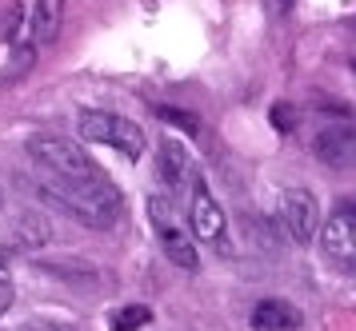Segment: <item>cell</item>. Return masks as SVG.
Segmentation results:
<instances>
[{
  "instance_id": "cell-1",
  "label": "cell",
  "mask_w": 356,
  "mask_h": 331,
  "mask_svg": "<svg viewBox=\"0 0 356 331\" xmlns=\"http://www.w3.org/2000/svg\"><path fill=\"white\" fill-rule=\"evenodd\" d=\"M44 196L52 204L65 207L68 216L88 223V228H113L124 216V200H120L113 180H104V184H68V180H52L49 176Z\"/></svg>"
},
{
  "instance_id": "cell-2",
  "label": "cell",
  "mask_w": 356,
  "mask_h": 331,
  "mask_svg": "<svg viewBox=\"0 0 356 331\" xmlns=\"http://www.w3.org/2000/svg\"><path fill=\"white\" fill-rule=\"evenodd\" d=\"M29 160L52 180H68V184H104L108 176L100 172V164L84 148L60 136H33L29 140Z\"/></svg>"
},
{
  "instance_id": "cell-3",
  "label": "cell",
  "mask_w": 356,
  "mask_h": 331,
  "mask_svg": "<svg viewBox=\"0 0 356 331\" xmlns=\"http://www.w3.org/2000/svg\"><path fill=\"white\" fill-rule=\"evenodd\" d=\"M76 132H81L84 140L108 144L116 152H124L129 160H140V152H145V144H148L136 120L116 116V112H97V108H84L81 116H76Z\"/></svg>"
},
{
  "instance_id": "cell-4",
  "label": "cell",
  "mask_w": 356,
  "mask_h": 331,
  "mask_svg": "<svg viewBox=\"0 0 356 331\" xmlns=\"http://www.w3.org/2000/svg\"><path fill=\"white\" fill-rule=\"evenodd\" d=\"M148 223L161 239L164 255L184 271H196L200 268V252H196V239L177 223V212H172V200L168 196H148Z\"/></svg>"
},
{
  "instance_id": "cell-5",
  "label": "cell",
  "mask_w": 356,
  "mask_h": 331,
  "mask_svg": "<svg viewBox=\"0 0 356 331\" xmlns=\"http://www.w3.org/2000/svg\"><path fill=\"white\" fill-rule=\"evenodd\" d=\"M280 223H284L289 239H296V244H312L316 232H321V212H316L312 192H305V188H289L284 192V196H280Z\"/></svg>"
},
{
  "instance_id": "cell-6",
  "label": "cell",
  "mask_w": 356,
  "mask_h": 331,
  "mask_svg": "<svg viewBox=\"0 0 356 331\" xmlns=\"http://www.w3.org/2000/svg\"><path fill=\"white\" fill-rule=\"evenodd\" d=\"M188 228L200 244H216L225 236V212L216 204V196L209 192V184L196 180V176H193V196H188Z\"/></svg>"
},
{
  "instance_id": "cell-7",
  "label": "cell",
  "mask_w": 356,
  "mask_h": 331,
  "mask_svg": "<svg viewBox=\"0 0 356 331\" xmlns=\"http://www.w3.org/2000/svg\"><path fill=\"white\" fill-rule=\"evenodd\" d=\"M316 236H321L328 260H337V264H344V268H356V207L337 212Z\"/></svg>"
},
{
  "instance_id": "cell-8",
  "label": "cell",
  "mask_w": 356,
  "mask_h": 331,
  "mask_svg": "<svg viewBox=\"0 0 356 331\" xmlns=\"http://www.w3.org/2000/svg\"><path fill=\"white\" fill-rule=\"evenodd\" d=\"M312 152L328 168H356V128H324V132H316Z\"/></svg>"
},
{
  "instance_id": "cell-9",
  "label": "cell",
  "mask_w": 356,
  "mask_h": 331,
  "mask_svg": "<svg viewBox=\"0 0 356 331\" xmlns=\"http://www.w3.org/2000/svg\"><path fill=\"white\" fill-rule=\"evenodd\" d=\"M60 24H65V0H36L33 12H29V36H33L36 48L52 44L60 36Z\"/></svg>"
},
{
  "instance_id": "cell-10",
  "label": "cell",
  "mask_w": 356,
  "mask_h": 331,
  "mask_svg": "<svg viewBox=\"0 0 356 331\" xmlns=\"http://www.w3.org/2000/svg\"><path fill=\"white\" fill-rule=\"evenodd\" d=\"M300 323L305 319L289 300H260L252 307V328L257 331H296Z\"/></svg>"
},
{
  "instance_id": "cell-11",
  "label": "cell",
  "mask_w": 356,
  "mask_h": 331,
  "mask_svg": "<svg viewBox=\"0 0 356 331\" xmlns=\"http://www.w3.org/2000/svg\"><path fill=\"white\" fill-rule=\"evenodd\" d=\"M156 172H161V180L172 184V188H180V184L188 180V152H184L172 136L161 140V148H156Z\"/></svg>"
},
{
  "instance_id": "cell-12",
  "label": "cell",
  "mask_w": 356,
  "mask_h": 331,
  "mask_svg": "<svg viewBox=\"0 0 356 331\" xmlns=\"http://www.w3.org/2000/svg\"><path fill=\"white\" fill-rule=\"evenodd\" d=\"M4 44L8 48H20L24 44V36H29V12H24V4H13V8H4Z\"/></svg>"
},
{
  "instance_id": "cell-13",
  "label": "cell",
  "mask_w": 356,
  "mask_h": 331,
  "mask_svg": "<svg viewBox=\"0 0 356 331\" xmlns=\"http://www.w3.org/2000/svg\"><path fill=\"white\" fill-rule=\"evenodd\" d=\"M113 331H140L145 323H152V307H145V303H129V307H120V312H113Z\"/></svg>"
},
{
  "instance_id": "cell-14",
  "label": "cell",
  "mask_w": 356,
  "mask_h": 331,
  "mask_svg": "<svg viewBox=\"0 0 356 331\" xmlns=\"http://www.w3.org/2000/svg\"><path fill=\"white\" fill-rule=\"evenodd\" d=\"M17 239L20 244H29V248H33V244H44V239H49V223H40L36 216H20Z\"/></svg>"
},
{
  "instance_id": "cell-15",
  "label": "cell",
  "mask_w": 356,
  "mask_h": 331,
  "mask_svg": "<svg viewBox=\"0 0 356 331\" xmlns=\"http://www.w3.org/2000/svg\"><path fill=\"white\" fill-rule=\"evenodd\" d=\"M156 116H161V120H168V124L184 128L188 136H200V120H196L193 112H180V108H156Z\"/></svg>"
},
{
  "instance_id": "cell-16",
  "label": "cell",
  "mask_w": 356,
  "mask_h": 331,
  "mask_svg": "<svg viewBox=\"0 0 356 331\" xmlns=\"http://www.w3.org/2000/svg\"><path fill=\"white\" fill-rule=\"evenodd\" d=\"M268 116H273V124L280 128V132H292V128H296V120H300V116H296V108H292V104H276V108L268 112Z\"/></svg>"
},
{
  "instance_id": "cell-17",
  "label": "cell",
  "mask_w": 356,
  "mask_h": 331,
  "mask_svg": "<svg viewBox=\"0 0 356 331\" xmlns=\"http://www.w3.org/2000/svg\"><path fill=\"white\" fill-rule=\"evenodd\" d=\"M13 296H17V287H13V280H8V275L0 271V316H4L8 307H13Z\"/></svg>"
},
{
  "instance_id": "cell-18",
  "label": "cell",
  "mask_w": 356,
  "mask_h": 331,
  "mask_svg": "<svg viewBox=\"0 0 356 331\" xmlns=\"http://www.w3.org/2000/svg\"><path fill=\"white\" fill-rule=\"evenodd\" d=\"M24 331H76V328L65 323V319H36V323H29Z\"/></svg>"
},
{
  "instance_id": "cell-19",
  "label": "cell",
  "mask_w": 356,
  "mask_h": 331,
  "mask_svg": "<svg viewBox=\"0 0 356 331\" xmlns=\"http://www.w3.org/2000/svg\"><path fill=\"white\" fill-rule=\"evenodd\" d=\"M292 4H296V0H264V8H268V12H280V16L289 12Z\"/></svg>"
},
{
  "instance_id": "cell-20",
  "label": "cell",
  "mask_w": 356,
  "mask_h": 331,
  "mask_svg": "<svg viewBox=\"0 0 356 331\" xmlns=\"http://www.w3.org/2000/svg\"><path fill=\"white\" fill-rule=\"evenodd\" d=\"M8 260H13V252H8V248H0V271H4V264H8Z\"/></svg>"
},
{
  "instance_id": "cell-21",
  "label": "cell",
  "mask_w": 356,
  "mask_h": 331,
  "mask_svg": "<svg viewBox=\"0 0 356 331\" xmlns=\"http://www.w3.org/2000/svg\"><path fill=\"white\" fill-rule=\"evenodd\" d=\"M0 207H4V192H0Z\"/></svg>"
}]
</instances>
